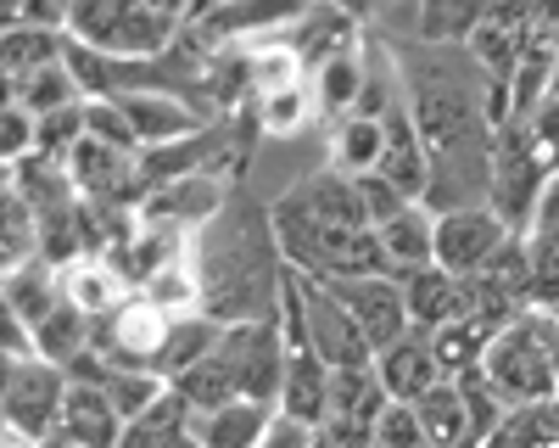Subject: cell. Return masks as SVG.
<instances>
[{
    "label": "cell",
    "mask_w": 559,
    "mask_h": 448,
    "mask_svg": "<svg viewBox=\"0 0 559 448\" xmlns=\"http://www.w3.org/2000/svg\"><path fill=\"white\" fill-rule=\"evenodd\" d=\"M521 129H526V141H532V152L543 157V168L554 174L559 168V96H554V90H548V96L521 118Z\"/></svg>",
    "instance_id": "obj_37"
},
{
    "label": "cell",
    "mask_w": 559,
    "mask_h": 448,
    "mask_svg": "<svg viewBox=\"0 0 559 448\" xmlns=\"http://www.w3.org/2000/svg\"><path fill=\"white\" fill-rule=\"evenodd\" d=\"M202 286H207V314L213 320H263L280 308V286H286V252H280L274 219H263L247 202H224L202 231L191 236Z\"/></svg>",
    "instance_id": "obj_1"
},
{
    "label": "cell",
    "mask_w": 559,
    "mask_h": 448,
    "mask_svg": "<svg viewBox=\"0 0 559 448\" xmlns=\"http://www.w3.org/2000/svg\"><path fill=\"white\" fill-rule=\"evenodd\" d=\"M381 174H392L414 202L431 197V146H426V134H419L414 107H403V102L386 113V157H381Z\"/></svg>",
    "instance_id": "obj_18"
},
{
    "label": "cell",
    "mask_w": 559,
    "mask_h": 448,
    "mask_svg": "<svg viewBox=\"0 0 559 448\" xmlns=\"http://www.w3.org/2000/svg\"><path fill=\"white\" fill-rule=\"evenodd\" d=\"M376 370H381L386 392L403 398V403H414L419 392H431V387L448 376L442 358H437V337H431L426 326H408L397 342H386V347L376 353Z\"/></svg>",
    "instance_id": "obj_13"
},
{
    "label": "cell",
    "mask_w": 559,
    "mask_h": 448,
    "mask_svg": "<svg viewBox=\"0 0 559 448\" xmlns=\"http://www.w3.org/2000/svg\"><path fill=\"white\" fill-rule=\"evenodd\" d=\"M419 421H426V437L431 448H476V432H471V403H464V387L459 376H442L431 392L414 398Z\"/></svg>",
    "instance_id": "obj_21"
},
{
    "label": "cell",
    "mask_w": 559,
    "mask_h": 448,
    "mask_svg": "<svg viewBox=\"0 0 559 448\" xmlns=\"http://www.w3.org/2000/svg\"><path fill=\"white\" fill-rule=\"evenodd\" d=\"M140 292H146L157 308H168L174 320H185V314H202V308H207V286H202V269H197V252H191V247H179L168 263H157Z\"/></svg>",
    "instance_id": "obj_22"
},
{
    "label": "cell",
    "mask_w": 559,
    "mask_h": 448,
    "mask_svg": "<svg viewBox=\"0 0 559 448\" xmlns=\"http://www.w3.org/2000/svg\"><path fill=\"white\" fill-rule=\"evenodd\" d=\"M174 337V314L157 308L146 292L123 297L112 314H102L96 320V347L102 358H112V365H134V370H157V358Z\"/></svg>",
    "instance_id": "obj_6"
},
{
    "label": "cell",
    "mask_w": 559,
    "mask_h": 448,
    "mask_svg": "<svg viewBox=\"0 0 559 448\" xmlns=\"http://www.w3.org/2000/svg\"><path fill=\"white\" fill-rule=\"evenodd\" d=\"M68 45H73V34L57 23H7V51H0L7 57V84L45 68V62H62Z\"/></svg>",
    "instance_id": "obj_27"
},
{
    "label": "cell",
    "mask_w": 559,
    "mask_h": 448,
    "mask_svg": "<svg viewBox=\"0 0 559 448\" xmlns=\"http://www.w3.org/2000/svg\"><path fill=\"white\" fill-rule=\"evenodd\" d=\"M397 281H403L414 326H426V331L471 314V275H453V269H442V263H419V269H403Z\"/></svg>",
    "instance_id": "obj_15"
},
{
    "label": "cell",
    "mask_w": 559,
    "mask_h": 448,
    "mask_svg": "<svg viewBox=\"0 0 559 448\" xmlns=\"http://www.w3.org/2000/svg\"><path fill=\"white\" fill-rule=\"evenodd\" d=\"M426 443H431L426 421H419V410L403 403V398H392L381 410V421H376V432H369V448H426Z\"/></svg>",
    "instance_id": "obj_34"
},
{
    "label": "cell",
    "mask_w": 559,
    "mask_h": 448,
    "mask_svg": "<svg viewBox=\"0 0 559 448\" xmlns=\"http://www.w3.org/2000/svg\"><path fill=\"white\" fill-rule=\"evenodd\" d=\"M481 448H559V392L509 403V415L498 421V432Z\"/></svg>",
    "instance_id": "obj_25"
},
{
    "label": "cell",
    "mask_w": 559,
    "mask_h": 448,
    "mask_svg": "<svg viewBox=\"0 0 559 448\" xmlns=\"http://www.w3.org/2000/svg\"><path fill=\"white\" fill-rule=\"evenodd\" d=\"M381 247H386L392 275L419 269V263H437V208L431 202H408L397 219L381 224Z\"/></svg>",
    "instance_id": "obj_20"
},
{
    "label": "cell",
    "mask_w": 559,
    "mask_h": 448,
    "mask_svg": "<svg viewBox=\"0 0 559 448\" xmlns=\"http://www.w3.org/2000/svg\"><path fill=\"white\" fill-rule=\"evenodd\" d=\"M252 113H258V129H263V134H302V129L319 118L308 79H297V84H286V90H263V96H252Z\"/></svg>",
    "instance_id": "obj_32"
},
{
    "label": "cell",
    "mask_w": 559,
    "mask_h": 448,
    "mask_svg": "<svg viewBox=\"0 0 559 448\" xmlns=\"http://www.w3.org/2000/svg\"><path fill=\"white\" fill-rule=\"evenodd\" d=\"M543 314H548V320H554V326H559V303H554V308H543Z\"/></svg>",
    "instance_id": "obj_43"
},
{
    "label": "cell",
    "mask_w": 559,
    "mask_h": 448,
    "mask_svg": "<svg viewBox=\"0 0 559 448\" xmlns=\"http://www.w3.org/2000/svg\"><path fill=\"white\" fill-rule=\"evenodd\" d=\"M308 90H313V107L319 118H347L364 107V90H369V51L358 39L336 45L331 57H319L308 68Z\"/></svg>",
    "instance_id": "obj_12"
},
{
    "label": "cell",
    "mask_w": 559,
    "mask_h": 448,
    "mask_svg": "<svg viewBox=\"0 0 559 448\" xmlns=\"http://www.w3.org/2000/svg\"><path fill=\"white\" fill-rule=\"evenodd\" d=\"M224 186L213 179V168H197L185 179H168V186H157L146 202H140V219L152 224H174V231H202V224L213 213H224Z\"/></svg>",
    "instance_id": "obj_14"
},
{
    "label": "cell",
    "mask_w": 559,
    "mask_h": 448,
    "mask_svg": "<svg viewBox=\"0 0 559 448\" xmlns=\"http://www.w3.org/2000/svg\"><path fill=\"white\" fill-rule=\"evenodd\" d=\"M554 96H559V73H554Z\"/></svg>",
    "instance_id": "obj_44"
},
{
    "label": "cell",
    "mask_w": 559,
    "mask_h": 448,
    "mask_svg": "<svg viewBox=\"0 0 559 448\" xmlns=\"http://www.w3.org/2000/svg\"><path fill=\"white\" fill-rule=\"evenodd\" d=\"M286 286L302 308V326L313 337V347L324 353V365L342 370V365H369L376 358V347H369V337L358 331V320L347 314V303L324 286L319 275H302V269H286Z\"/></svg>",
    "instance_id": "obj_4"
},
{
    "label": "cell",
    "mask_w": 559,
    "mask_h": 448,
    "mask_svg": "<svg viewBox=\"0 0 559 448\" xmlns=\"http://www.w3.org/2000/svg\"><path fill=\"white\" fill-rule=\"evenodd\" d=\"M68 365H57V358H7V432H23V437H45L57 432L62 421V403H68Z\"/></svg>",
    "instance_id": "obj_5"
},
{
    "label": "cell",
    "mask_w": 559,
    "mask_h": 448,
    "mask_svg": "<svg viewBox=\"0 0 559 448\" xmlns=\"http://www.w3.org/2000/svg\"><path fill=\"white\" fill-rule=\"evenodd\" d=\"M62 28L112 62H157L179 45L185 17L152 7V0H68Z\"/></svg>",
    "instance_id": "obj_2"
},
{
    "label": "cell",
    "mask_w": 559,
    "mask_h": 448,
    "mask_svg": "<svg viewBox=\"0 0 559 448\" xmlns=\"http://www.w3.org/2000/svg\"><path fill=\"white\" fill-rule=\"evenodd\" d=\"M381 157H386V118H376V113L336 118V129H331V168L358 179L369 168H381Z\"/></svg>",
    "instance_id": "obj_24"
},
{
    "label": "cell",
    "mask_w": 559,
    "mask_h": 448,
    "mask_svg": "<svg viewBox=\"0 0 559 448\" xmlns=\"http://www.w3.org/2000/svg\"><path fill=\"white\" fill-rule=\"evenodd\" d=\"M308 437H313V426H302V421H292V415H274V426L263 432L258 448H308Z\"/></svg>",
    "instance_id": "obj_39"
},
{
    "label": "cell",
    "mask_w": 559,
    "mask_h": 448,
    "mask_svg": "<svg viewBox=\"0 0 559 448\" xmlns=\"http://www.w3.org/2000/svg\"><path fill=\"white\" fill-rule=\"evenodd\" d=\"M57 303H62V263H57V258L39 252V258L7 269V308L23 314L28 326H39Z\"/></svg>",
    "instance_id": "obj_23"
},
{
    "label": "cell",
    "mask_w": 559,
    "mask_h": 448,
    "mask_svg": "<svg viewBox=\"0 0 559 448\" xmlns=\"http://www.w3.org/2000/svg\"><path fill=\"white\" fill-rule=\"evenodd\" d=\"M274 415L280 410L263 398H224L213 410H191V432L202 448H258Z\"/></svg>",
    "instance_id": "obj_16"
},
{
    "label": "cell",
    "mask_w": 559,
    "mask_h": 448,
    "mask_svg": "<svg viewBox=\"0 0 559 448\" xmlns=\"http://www.w3.org/2000/svg\"><path fill=\"white\" fill-rule=\"evenodd\" d=\"M358 197H364V213H369V224H376V231H381L386 219H397V213L414 202V197L397 186V179H392V174H381V168L358 174Z\"/></svg>",
    "instance_id": "obj_36"
},
{
    "label": "cell",
    "mask_w": 559,
    "mask_h": 448,
    "mask_svg": "<svg viewBox=\"0 0 559 448\" xmlns=\"http://www.w3.org/2000/svg\"><path fill=\"white\" fill-rule=\"evenodd\" d=\"M118 107L129 113L140 146H168V141H185V134L207 129L202 107H191V96H179V90H157V84L118 90Z\"/></svg>",
    "instance_id": "obj_11"
},
{
    "label": "cell",
    "mask_w": 559,
    "mask_h": 448,
    "mask_svg": "<svg viewBox=\"0 0 559 448\" xmlns=\"http://www.w3.org/2000/svg\"><path fill=\"white\" fill-rule=\"evenodd\" d=\"M140 286L123 275V269L107 258V252H79L73 263H62V297L73 308H84L90 320H102V314H112L123 297H134Z\"/></svg>",
    "instance_id": "obj_17"
},
{
    "label": "cell",
    "mask_w": 559,
    "mask_h": 448,
    "mask_svg": "<svg viewBox=\"0 0 559 448\" xmlns=\"http://www.w3.org/2000/svg\"><path fill=\"white\" fill-rule=\"evenodd\" d=\"M532 236H537V241H559V168L548 174V186H543V197H537Z\"/></svg>",
    "instance_id": "obj_38"
},
{
    "label": "cell",
    "mask_w": 559,
    "mask_h": 448,
    "mask_svg": "<svg viewBox=\"0 0 559 448\" xmlns=\"http://www.w3.org/2000/svg\"><path fill=\"white\" fill-rule=\"evenodd\" d=\"M319 0H207L191 17V34L202 45H252V39H274L292 23H302Z\"/></svg>",
    "instance_id": "obj_8"
},
{
    "label": "cell",
    "mask_w": 559,
    "mask_h": 448,
    "mask_svg": "<svg viewBox=\"0 0 559 448\" xmlns=\"http://www.w3.org/2000/svg\"><path fill=\"white\" fill-rule=\"evenodd\" d=\"M548 337H554V358H559V326L554 320H548Z\"/></svg>",
    "instance_id": "obj_42"
},
{
    "label": "cell",
    "mask_w": 559,
    "mask_h": 448,
    "mask_svg": "<svg viewBox=\"0 0 559 448\" xmlns=\"http://www.w3.org/2000/svg\"><path fill=\"white\" fill-rule=\"evenodd\" d=\"M426 448H431V443H426Z\"/></svg>",
    "instance_id": "obj_46"
},
{
    "label": "cell",
    "mask_w": 559,
    "mask_h": 448,
    "mask_svg": "<svg viewBox=\"0 0 559 448\" xmlns=\"http://www.w3.org/2000/svg\"><path fill=\"white\" fill-rule=\"evenodd\" d=\"M202 7H207V0H197V12H202Z\"/></svg>",
    "instance_id": "obj_45"
},
{
    "label": "cell",
    "mask_w": 559,
    "mask_h": 448,
    "mask_svg": "<svg viewBox=\"0 0 559 448\" xmlns=\"http://www.w3.org/2000/svg\"><path fill=\"white\" fill-rule=\"evenodd\" d=\"M509 236H515V224H509L492 202L437 208V263L453 269V275H476V269H487L503 252Z\"/></svg>",
    "instance_id": "obj_7"
},
{
    "label": "cell",
    "mask_w": 559,
    "mask_h": 448,
    "mask_svg": "<svg viewBox=\"0 0 559 448\" xmlns=\"http://www.w3.org/2000/svg\"><path fill=\"white\" fill-rule=\"evenodd\" d=\"M324 286L347 303V314L358 320V331L369 337V347H376V353L414 326L408 297H403V281L386 275V269H376V275H324Z\"/></svg>",
    "instance_id": "obj_9"
},
{
    "label": "cell",
    "mask_w": 559,
    "mask_h": 448,
    "mask_svg": "<svg viewBox=\"0 0 559 448\" xmlns=\"http://www.w3.org/2000/svg\"><path fill=\"white\" fill-rule=\"evenodd\" d=\"M492 0H419V39L426 45H464Z\"/></svg>",
    "instance_id": "obj_31"
},
{
    "label": "cell",
    "mask_w": 559,
    "mask_h": 448,
    "mask_svg": "<svg viewBox=\"0 0 559 448\" xmlns=\"http://www.w3.org/2000/svg\"><path fill=\"white\" fill-rule=\"evenodd\" d=\"M7 90H12L7 102H23L28 113H57V107H68V102H84V84H79V73H73L68 57H62V62H45V68H34V73H23V79H12Z\"/></svg>",
    "instance_id": "obj_29"
},
{
    "label": "cell",
    "mask_w": 559,
    "mask_h": 448,
    "mask_svg": "<svg viewBox=\"0 0 559 448\" xmlns=\"http://www.w3.org/2000/svg\"><path fill=\"white\" fill-rule=\"evenodd\" d=\"M481 376L509 398V403H526V398H554L559 392V358H554V337H548V314L532 308L521 320L498 326L487 358H481Z\"/></svg>",
    "instance_id": "obj_3"
},
{
    "label": "cell",
    "mask_w": 559,
    "mask_h": 448,
    "mask_svg": "<svg viewBox=\"0 0 559 448\" xmlns=\"http://www.w3.org/2000/svg\"><path fill=\"white\" fill-rule=\"evenodd\" d=\"M308 448H347L336 432H324V426H313V437H308Z\"/></svg>",
    "instance_id": "obj_41"
},
{
    "label": "cell",
    "mask_w": 559,
    "mask_h": 448,
    "mask_svg": "<svg viewBox=\"0 0 559 448\" xmlns=\"http://www.w3.org/2000/svg\"><path fill=\"white\" fill-rule=\"evenodd\" d=\"M79 448H118L123 443V415H118V403L96 387V381H79L68 387V403H62V421H57Z\"/></svg>",
    "instance_id": "obj_19"
},
{
    "label": "cell",
    "mask_w": 559,
    "mask_h": 448,
    "mask_svg": "<svg viewBox=\"0 0 559 448\" xmlns=\"http://www.w3.org/2000/svg\"><path fill=\"white\" fill-rule=\"evenodd\" d=\"M431 337H437L442 370H448V376H471V370H481V358H487V347H492V337H498V320H487V314L471 308V314H459V320L437 326Z\"/></svg>",
    "instance_id": "obj_26"
},
{
    "label": "cell",
    "mask_w": 559,
    "mask_h": 448,
    "mask_svg": "<svg viewBox=\"0 0 559 448\" xmlns=\"http://www.w3.org/2000/svg\"><path fill=\"white\" fill-rule=\"evenodd\" d=\"M84 102H90V96H84ZM84 102H68V107H57V113H39V157H57V163L73 157V146L90 134Z\"/></svg>",
    "instance_id": "obj_33"
},
{
    "label": "cell",
    "mask_w": 559,
    "mask_h": 448,
    "mask_svg": "<svg viewBox=\"0 0 559 448\" xmlns=\"http://www.w3.org/2000/svg\"><path fill=\"white\" fill-rule=\"evenodd\" d=\"M34 152H39V113H28L23 102H7V113H0V157L12 168Z\"/></svg>",
    "instance_id": "obj_35"
},
{
    "label": "cell",
    "mask_w": 559,
    "mask_h": 448,
    "mask_svg": "<svg viewBox=\"0 0 559 448\" xmlns=\"http://www.w3.org/2000/svg\"><path fill=\"white\" fill-rule=\"evenodd\" d=\"M392 403L376 358L369 365H342L331 370V410H324V432H336L347 448H369V432H376L381 410Z\"/></svg>",
    "instance_id": "obj_10"
},
{
    "label": "cell",
    "mask_w": 559,
    "mask_h": 448,
    "mask_svg": "<svg viewBox=\"0 0 559 448\" xmlns=\"http://www.w3.org/2000/svg\"><path fill=\"white\" fill-rule=\"evenodd\" d=\"M90 342H96V320H90L84 308H73L68 297L34 326V347H39V358H57V365H73L79 353H90Z\"/></svg>",
    "instance_id": "obj_28"
},
{
    "label": "cell",
    "mask_w": 559,
    "mask_h": 448,
    "mask_svg": "<svg viewBox=\"0 0 559 448\" xmlns=\"http://www.w3.org/2000/svg\"><path fill=\"white\" fill-rule=\"evenodd\" d=\"M152 7H163V12H174V17H185V23L197 17V0H152Z\"/></svg>",
    "instance_id": "obj_40"
},
{
    "label": "cell",
    "mask_w": 559,
    "mask_h": 448,
    "mask_svg": "<svg viewBox=\"0 0 559 448\" xmlns=\"http://www.w3.org/2000/svg\"><path fill=\"white\" fill-rule=\"evenodd\" d=\"M218 331H224V320H213L207 308L174 320V337H168V347H163V358H157V376H163V381H179L185 370L197 365V358H207V347L218 342Z\"/></svg>",
    "instance_id": "obj_30"
}]
</instances>
